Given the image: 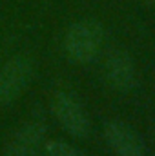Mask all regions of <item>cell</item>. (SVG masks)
I'll list each match as a JSON object with an SVG mask.
<instances>
[{
    "label": "cell",
    "instance_id": "6",
    "mask_svg": "<svg viewBox=\"0 0 155 156\" xmlns=\"http://www.w3.org/2000/svg\"><path fill=\"white\" fill-rule=\"evenodd\" d=\"M106 76L115 89H120V91L131 89L137 82V71L131 56L124 51L112 53L106 62Z\"/></svg>",
    "mask_w": 155,
    "mask_h": 156
},
{
    "label": "cell",
    "instance_id": "5",
    "mask_svg": "<svg viewBox=\"0 0 155 156\" xmlns=\"http://www.w3.org/2000/svg\"><path fill=\"white\" fill-rule=\"evenodd\" d=\"M104 138L117 156H144V145L139 134L120 122H110L104 127Z\"/></svg>",
    "mask_w": 155,
    "mask_h": 156
},
{
    "label": "cell",
    "instance_id": "1",
    "mask_svg": "<svg viewBox=\"0 0 155 156\" xmlns=\"http://www.w3.org/2000/svg\"><path fill=\"white\" fill-rule=\"evenodd\" d=\"M104 40L102 26L95 20H78L71 24L64 35V51L70 60L77 64H88L95 60Z\"/></svg>",
    "mask_w": 155,
    "mask_h": 156
},
{
    "label": "cell",
    "instance_id": "4",
    "mask_svg": "<svg viewBox=\"0 0 155 156\" xmlns=\"http://www.w3.org/2000/svg\"><path fill=\"white\" fill-rule=\"evenodd\" d=\"M46 125L39 120L24 123L6 145V156H39L44 144Z\"/></svg>",
    "mask_w": 155,
    "mask_h": 156
},
{
    "label": "cell",
    "instance_id": "7",
    "mask_svg": "<svg viewBox=\"0 0 155 156\" xmlns=\"http://www.w3.org/2000/svg\"><path fill=\"white\" fill-rule=\"evenodd\" d=\"M44 151L47 156H84L77 147L62 140H49L44 144Z\"/></svg>",
    "mask_w": 155,
    "mask_h": 156
},
{
    "label": "cell",
    "instance_id": "3",
    "mask_svg": "<svg viewBox=\"0 0 155 156\" xmlns=\"http://www.w3.org/2000/svg\"><path fill=\"white\" fill-rule=\"evenodd\" d=\"M51 111L60 127L71 136L86 138L89 133V118L75 96L68 93H57L51 100Z\"/></svg>",
    "mask_w": 155,
    "mask_h": 156
},
{
    "label": "cell",
    "instance_id": "2",
    "mask_svg": "<svg viewBox=\"0 0 155 156\" xmlns=\"http://www.w3.org/2000/svg\"><path fill=\"white\" fill-rule=\"evenodd\" d=\"M33 78V62L26 55L11 56L0 69V104H13Z\"/></svg>",
    "mask_w": 155,
    "mask_h": 156
},
{
    "label": "cell",
    "instance_id": "8",
    "mask_svg": "<svg viewBox=\"0 0 155 156\" xmlns=\"http://www.w3.org/2000/svg\"><path fill=\"white\" fill-rule=\"evenodd\" d=\"M152 2H153V4H155V0H152Z\"/></svg>",
    "mask_w": 155,
    "mask_h": 156
}]
</instances>
